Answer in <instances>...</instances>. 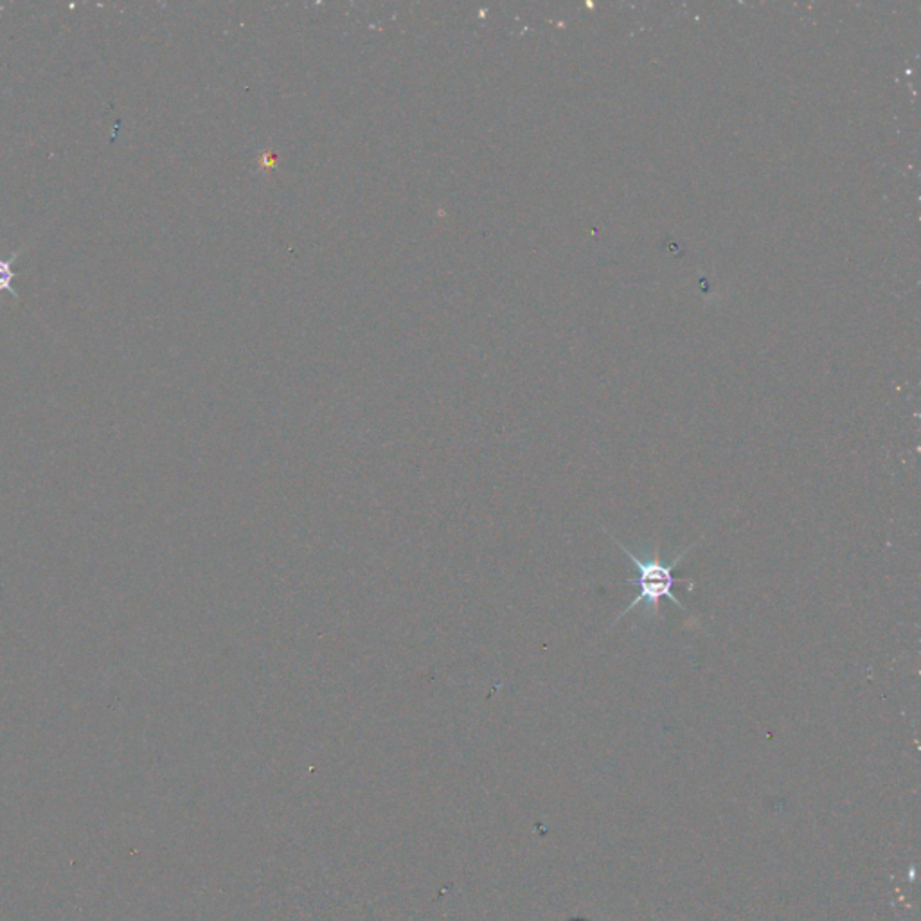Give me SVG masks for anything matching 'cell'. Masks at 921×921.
I'll return each mask as SVG.
<instances>
[{
    "mask_svg": "<svg viewBox=\"0 0 921 921\" xmlns=\"http://www.w3.org/2000/svg\"><path fill=\"white\" fill-rule=\"evenodd\" d=\"M26 249H27V247H22V249H18V250L11 252V254H9V258H2V256H0V293H2V291H9V293H11V295H15L16 299L20 297V295H18V291L13 288V280L16 278V272L13 270V263L16 261V258H18V256H20Z\"/></svg>",
    "mask_w": 921,
    "mask_h": 921,
    "instance_id": "obj_2",
    "label": "cell"
},
{
    "mask_svg": "<svg viewBox=\"0 0 921 921\" xmlns=\"http://www.w3.org/2000/svg\"><path fill=\"white\" fill-rule=\"evenodd\" d=\"M610 536H612V535H610ZM612 540H614V544H616V545H619V547L623 549V553L627 555V558H629V560L632 562L633 566L637 567V573H639L637 583H639V587H640L639 596H637L635 599H632V603H630V605H629V607H627V609H625V610L618 616V619L614 621V625H616L619 619H623L625 616H629V614L632 612L633 609H635V607H639V605H644V607H646V610H650V614L657 618V616H659V605H661V599H662V598H668L672 603H675L679 609H683V610L686 612V607H684V605L679 601V598L673 594V585H675V583H691V585H693V581H691V579H675L673 573H675L677 566H679V564L686 558V555L690 553L691 549H693L694 545H691V547H688L686 551H683V553H681L677 558H673L672 562H662L661 558H655V556H650V558H646V560H640L639 556H635V553H632L630 549H627V547H625V545H623L618 538H614V536H612ZM614 625H612V627H614Z\"/></svg>",
    "mask_w": 921,
    "mask_h": 921,
    "instance_id": "obj_1",
    "label": "cell"
}]
</instances>
